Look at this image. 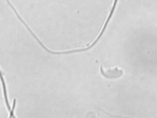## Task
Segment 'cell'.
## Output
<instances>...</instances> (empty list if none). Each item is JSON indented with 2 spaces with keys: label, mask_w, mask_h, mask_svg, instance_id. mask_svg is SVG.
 I'll return each mask as SVG.
<instances>
[{
  "label": "cell",
  "mask_w": 157,
  "mask_h": 118,
  "mask_svg": "<svg viewBox=\"0 0 157 118\" xmlns=\"http://www.w3.org/2000/svg\"><path fill=\"white\" fill-rule=\"evenodd\" d=\"M16 98H14L13 100V104H12V108L10 109V111H9L10 112V116H9V117L10 118H15V116L13 115V111H14V109H15V105H16Z\"/></svg>",
  "instance_id": "cell-2"
},
{
  "label": "cell",
  "mask_w": 157,
  "mask_h": 118,
  "mask_svg": "<svg viewBox=\"0 0 157 118\" xmlns=\"http://www.w3.org/2000/svg\"><path fill=\"white\" fill-rule=\"evenodd\" d=\"M100 71L104 77L107 79H110L118 78L123 73V70L118 69V68H115L113 69H109L107 71H104L102 66H100Z\"/></svg>",
  "instance_id": "cell-1"
}]
</instances>
